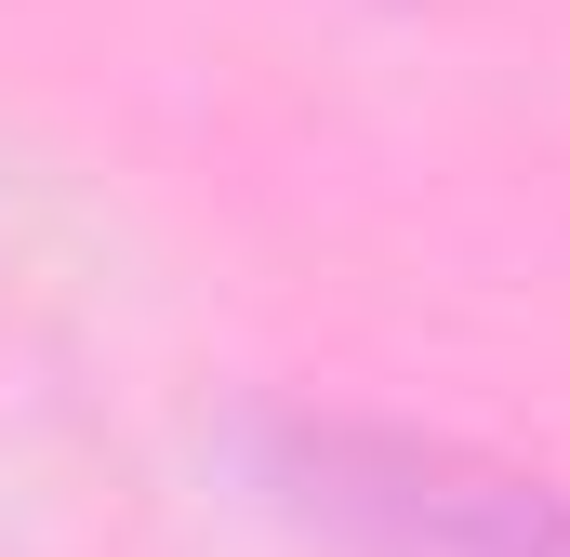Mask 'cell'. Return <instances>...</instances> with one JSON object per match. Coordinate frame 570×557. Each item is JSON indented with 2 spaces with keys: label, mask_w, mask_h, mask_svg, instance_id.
Returning <instances> with one entry per match:
<instances>
[{
  "label": "cell",
  "mask_w": 570,
  "mask_h": 557,
  "mask_svg": "<svg viewBox=\"0 0 570 557\" xmlns=\"http://www.w3.org/2000/svg\"><path fill=\"white\" fill-rule=\"evenodd\" d=\"M292 505L345 557H570V518L544 478H504L451 438H385V424H292L279 451Z\"/></svg>",
  "instance_id": "1"
}]
</instances>
